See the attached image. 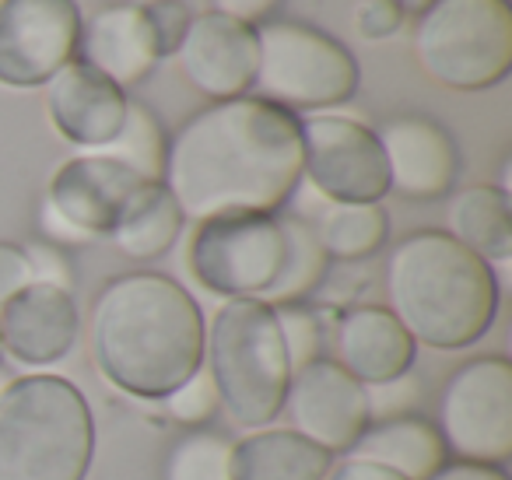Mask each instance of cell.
Here are the masks:
<instances>
[{"label": "cell", "instance_id": "1f68e13d", "mask_svg": "<svg viewBox=\"0 0 512 480\" xmlns=\"http://www.w3.org/2000/svg\"><path fill=\"white\" fill-rule=\"evenodd\" d=\"M22 253L25 263H29L32 284H50V288L60 291H74V263L67 256V249L39 239V242H25Z\"/></svg>", "mask_w": 512, "mask_h": 480}, {"label": "cell", "instance_id": "7c38bea8", "mask_svg": "<svg viewBox=\"0 0 512 480\" xmlns=\"http://www.w3.org/2000/svg\"><path fill=\"white\" fill-rule=\"evenodd\" d=\"M281 414H288L292 431L330 456H348L369 428L365 386L334 358H316L313 365L292 372Z\"/></svg>", "mask_w": 512, "mask_h": 480}, {"label": "cell", "instance_id": "8d00e7d4", "mask_svg": "<svg viewBox=\"0 0 512 480\" xmlns=\"http://www.w3.org/2000/svg\"><path fill=\"white\" fill-rule=\"evenodd\" d=\"M323 480H404L397 470H386L379 463H369V459H344V463L330 466V473Z\"/></svg>", "mask_w": 512, "mask_h": 480}, {"label": "cell", "instance_id": "277c9868", "mask_svg": "<svg viewBox=\"0 0 512 480\" xmlns=\"http://www.w3.org/2000/svg\"><path fill=\"white\" fill-rule=\"evenodd\" d=\"M95 417L71 379L32 372L0 393V480H85Z\"/></svg>", "mask_w": 512, "mask_h": 480}, {"label": "cell", "instance_id": "836d02e7", "mask_svg": "<svg viewBox=\"0 0 512 480\" xmlns=\"http://www.w3.org/2000/svg\"><path fill=\"white\" fill-rule=\"evenodd\" d=\"M25 284H32V277H29V263H25L22 246L0 242V305L8 302V298H15Z\"/></svg>", "mask_w": 512, "mask_h": 480}, {"label": "cell", "instance_id": "ba28073f", "mask_svg": "<svg viewBox=\"0 0 512 480\" xmlns=\"http://www.w3.org/2000/svg\"><path fill=\"white\" fill-rule=\"evenodd\" d=\"M285 267L281 214H218L193 221L186 270L211 295L267 302Z\"/></svg>", "mask_w": 512, "mask_h": 480}, {"label": "cell", "instance_id": "7402d4cb", "mask_svg": "<svg viewBox=\"0 0 512 480\" xmlns=\"http://www.w3.org/2000/svg\"><path fill=\"white\" fill-rule=\"evenodd\" d=\"M446 232L484 263L512 260V200L505 186L474 183L449 197Z\"/></svg>", "mask_w": 512, "mask_h": 480}, {"label": "cell", "instance_id": "4fadbf2b", "mask_svg": "<svg viewBox=\"0 0 512 480\" xmlns=\"http://www.w3.org/2000/svg\"><path fill=\"white\" fill-rule=\"evenodd\" d=\"M176 64L193 92H200L207 102L253 95L256 25L228 18L221 11H200L179 43Z\"/></svg>", "mask_w": 512, "mask_h": 480}, {"label": "cell", "instance_id": "3957f363", "mask_svg": "<svg viewBox=\"0 0 512 480\" xmlns=\"http://www.w3.org/2000/svg\"><path fill=\"white\" fill-rule=\"evenodd\" d=\"M383 284L386 309L432 351L474 347L495 326L502 298L495 267L442 228L404 235L386 256Z\"/></svg>", "mask_w": 512, "mask_h": 480}, {"label": "cell", "instance_id": "f35d334b", "mask_svg": "<svg viewBox=\"0 0 512 480\" xmlns=\"http://www.w3.org/2000/svg\"><path fill=\"white\" fill-rule=\"evenodd\" d=\"M397 4H400V11H404L407 18H418L421 11H425L428 4H432V0H397Z\"/></svg>", "mask_w": 512, "mask_h": 480}, {"label": "cell", "instance_id": "44dd1931", "mask_svg": "<svg viewBox=\"0 0 512 480\" xmlns=\"http://www.w3.org/2000/svg\"><path fill=\"white\" fill-rule=\"evenodd\" d=\"M334 456L292 428H260L232 442V480H323Z\"/></svg>", "mask_w": 512, "mask_h": 480}, {"label": "cell", "instance_id": "ffe728a7", "mask_svg": "<svg viewBox=\"0 0 512 480\" xmlns=\"http://www.w3.org/2000/svg\"><path fill=\"white\" fill-rule=\"evenodd\" d=\"M348 456L397 470L404 480H432L449 463V449L439 428L418 414L372 421Z\"/></svg>", "mask_w": 512, "mask_h": 480}, {"label": "cell", "instance_id": "e575fe53", "mask_svg": "<svg viewBox=\"0 0 512 480\" xmlns=\"http://www.w3.org/2000/svg\"><path fill=\"white\" fill-rule=\"evenodd\" d=\"M39 232H43L46 242H53V246H60V249H67V246H88V242H92L85 232H78V228H74L71 221L60 218V214L50 207V200H43V204H39Z\"/></svg>", "mask_w": 512, "mask_h": 480}, {"label": "cell", "instance_id": "603a6c76", "mask_svg": "<svg viewBox=\"0 0 512 480\" xmlns=\"http://www.w3.org/2000/svg\"><path fill=\"white\" fill-rule=\"evenodd\" d=\"M186 228V218L172 193L162 183H141L130 200L123 204L116 228L109 232V242L120 249L127 260L155 263L165 253H172Z\"/></svg>", "mask_w": 512, "mask_h": 480}, {"label": "cell", "instance_id": "cb8c5ba5", "mask_svg": "<svg viewBox=\"0 0 512 480\" xmlns=\"http://www.w3.org/2000/svg\"><path fill=\"white\" fill-rule=\"evenodd\" d=\"M313 228L330 263L372 260L390 242V214L383 204H330Z\"/></svg>", "mask_w": 512, "mask_h": 480}, {"label": "cell", "instance_id": "5bb4252c", "mask_svg": "<svg viewBox=\"0 0 512 480\" xmlns=\"http://www.w3.org/2000/svg\"><path fill=\"white\" fill-rule=\"evenodd\" d=\"M390 172V193L404 200H442L460 176V148L439 120L425 113L390 116L376 130Z\"/></svg>", "mask_w": 512, "mask_h": 480}, {"label": "cell", "instance_id": "60d3db41", "mask_svg": "<svg viewBox=\"0 0 512 480\" xmlns=\"http://www.w3.org/2000/svg\"><path fill=\"white\" fill-rule=\"evenodd\" d=\"M0 361H4V344H0Z\"/></svg>", "mask_w": 512, "mask_h": 480}, {"label": "cell", "instance_id": "4316f807", "mask_svg": "<svg viewBox=\"0 0 512 480\" xmlns=\"http://www.w3.org/2000/svg\"><path fill=\"white\" fill-rule=\"evenodd\" d=\"M162 480H232V438L193 428L169 445Z\"/></svg>", "mask_w": 512, "mask_h": 480}, {"label": "cell", "instance_id": "b9f144b4", "mask_svg": "<svg viewBox=\"0 0 512 480\" xmlns=\"http://www.w3.org/2000/svg\"><path fill=\"white\" fill-rule=\"evenodd\" d=\"M0 4H4V0H0Z\"/></svg>", "mask_w": 512, "mask_h": 480}, {"label": "cell", "instance_id": "83f0119b", "mask_svg": "<svg viewBox=\"0 0 512 480\" xmlns=\"http://www.w3.org/2000/svg\"><path fill=\"white\" fill-rule=\"evenodd\" d=\"M274 316H278L281 344H285L292 372L313 365L316 358H327L323 354L327 333H323L320 309H313L309 302H292V305H274Z\"/></svg>", "mask_w": 512, "mask_h": 480}, {"label": "cell", "instance_id": "74e56055", "mask_svg": "<svg viewBox=\"0 0 512 480\" xmlns=\"http://www.w3.org/2000/svg\"><path fill=\"white\" fill-rule=\"evenodd\" d=\"M432 480H509V473L498 466H477V463H446Z\"/></svg>", "mask_w": 512, "mask_h": 480}, {"label": "cell", "instance_id": "30bf717a", "mask_svg": "<svg viewBox=\"0 0 512 480\" xmlns=\"http://www.w3.org/2000/svg\"><path fill=\"white\" fill-rule=\"evenodd\" d=\"M302 176L330 204H379L390 193V172L379 137L344 113L299 116Z\"/></svg>", "mask_w": 512, "mask_h": 480}, {"label": "cell", "instance_id": "6da1fadb", "mask_svg": "<svg viewBox=\"0 0 512 480\" xmlns=\"http://www.w3.org/2000/svg\"><path fill=\"white\" fill-rule=\"evenodd\" d=\"M299 183V116L256 95L207 102L169 134L162 186L186 221L281 214Z\"/></svg>", "mask_w": 512, "mask_h": 480}, {"label": "cell", "instance_id": "9c48e42d", "mask_svg": "<svg viewBox=\"0 0 512 480\" xmlns=\"http://www.w3.org/2000/svg\"><path fill=\"white\" fill-rule=\"evenodd\" d=\"M435 428L449 459L502 470L512 456V361L505 354L463 361L442 386Z\"/></svg>", "mask_w": 512, "mask_h": 480}, {"label": "cell", "instance_id": "d6986e66", "mask_svg": "<svg viewBox=\"0 0 512 480\" xmlns=\"http://www.w3.org/2000/svg\"><path fill=\"white\" fill-rule=\"evenodd\" d=\"M334 351L344 372L355 375L362 386H372L411 372L418 344L386 305H355L337 316Z\"/></svg>", "mask_w": 512, "mask_h": 480}, {"label": "cell", "instance_id": "f1b7e54d", "mask_svg": "<svg viewBox=\"0 0 512 480\" xmlns=\"http://www.w3.org/2000/svg\"><path fill=\"white\" fill-rule=\"evenodd\" d=\"M218 407H221L218 386H214L211 372H207L204 365H200L186 382H179V386L162 400L165 417L176 421L179 428H190V431L211 424V417L218 414Z\"/></svg>", "mask_w": 512, "mask_h": 480}, {"label": "cell", "instance_id": "5b68a950", "mask_svg": "<svg viewBox=\"0 0 512 480\" xmlns=\"http://www.w3.org/2000/svg\"><path fill=\"white\" fill-rule=\"evenodd\" d=\"M204 361L232 424L260 431L278 421L292 365L274 305L256 298H232L221 305L207 326Z\"/></svg>", "mask_w": 512, "mask_h": 480}, {"label": "cell", "instance_id": "7a4b0ae2", "mask_svg": "<svg viewBox=\"0 0 512 480\" xmlns=\"http://www.w3.org/2000/svg\"><path fill=\"white\" fill-rule=\"evenodd\" d=\"M204 312L176 277L130 270L99 288L88 316L92 365L116 393L162 403L204 365Z\"/></svg>", "mask_w": 512, "mask_h": 480}, {"label": "cell", "instance_id": "ab89813d", "mask_svg": "<svg viewBox=\"0 0 512 480\" xmlns=\"http://www.w3.org/2000/svg\"><path fill=\"white\" fill-rule=\"evenodd\" d=\"M8 382H11V375L4 372V368H0V393H4V389H8Z\"/></svg>", "mask_w": 512, "mask_h": 480}, {"label": "cell", "instance_id": "d6a6232c", "mask_svg": "<svg viewBox=\"0 0 512 480\" xmlns=\"http://www.w3.org/2000/svg\"><path fill=\"white\" fill-rule=\"evenodd\" d=\"M407 15L400 11L397 0H355L351 4V25L362 39L369 43H383V39H393L400 29H404Z\"/></svg>", "mask_w": 512, "mask_h": 480}, {"label": "cell", "instance_id": "9a60e30c", "mask_svg": "<svg viewBox=\"0 0 512 480\" xmlns=\"http://www.w3.org/2000/svg\"><path fill=\"white\" fill-rule=\"evenodd\" d=\"M43 102L57 137L81 151H102L123 130L130 95L85 60H71L43 85Z\"/></svg>", "mask_w": 512, "mask_h": 480}, {"label": "cell", "instance_id": "52a82bcc", "mask_svg": "<svg viewBox=\"0 0 512 480\" xmlns=\"http://www.w3.org/2000/svg\"><path fill=\"white\" fill-rule=\"evenodd\" d=\"M362 67L330 32L292 18L256 25L253 95L288 113H330L355 99Z\"/></svg>", "mask_w": 512, "mask_h": 480}, {"label": "cell", "instance_id": "2e32d148", "mask_svg": "<svg viewBox=\"0 0 512 480\" xmlns=\"http://www.w3.org/2000/svg\"><path fill=\"white\" fill-rule=\"evenodd\" d=\"M81 316L71 291L50 284H25L0 305V344L15 365L43 372L74 351Z\"/></svg>", "mask_w": 512, "mask_h": 480}, {"label": "cell", "instance_id": "e0dca14e", "mask_svg": "<svg viewBox=\"0 0 512 480\" xmlns=\"http://www.w3.org/2000/svg\"><path fill=\"white\" fill-rule=\"evenodd\" d=\"M141 183L144 179L134 176L116 158L102 155V151H81L78 158H67L53 172L50 190H46L43 200H50L53 211L71 221L78 232H85L92 242H99L109 239L123 204H127L130 193Z\"/></svg>", "mask_w": 512, "mask_h": 480}, {"label": "cell", "instance_id": "8992f818", "mask_svg": "<svg viewBox=\"0 0 512 480\" xmlns=\"http://www.w3.org/2000/svg\"><path fill=\"white\" fill-rule=\"evenodd\" d=\"M411 50L428 81L449 92H488L512 71L509 0H432L414 18Z\"/></svg>", "mask_w": 512, "mask_h": 480}, {"label": "cell", "instance_id": "4dcf8cb0", "mask_svg": "<svg viewBox=\"0 0 512 480\" xmlns=\"http://www.w3.org/2000/svg\"><path fill=\"white\" fill-rule=\"evenodd\" d=\"M144 15H148V25L155 32L158 53L165 57H176L179 43H183L186 29L193 22V11L186 0H148L144 4Z\"/></svg>", "mask_w": 512, "mask_h": 480}, {"label": "cell", "instance_id": "d4e9b609", "mask_svg": "<svg viewBox=\"0 0 512 480\" xmlns=\"http://www.w3.org/2000/svg\"><path fill=\"white\" fill-rule=\"evenodd\" d=\"M281 225H285V267L267 295V305L309 302L327 284L330 256L323 253L313 221L299 218V214H281Z\"/></svg>", "mask_w": 512, "mask_h": 480}, {"label": "cell", "instance_id": "ac0fdd59", "mask_svg": "<svg viewBox=\"0 0 512 480\" xmlns=\"http://www.w3.org/2000/svg\"><path fill=\"white\" fill-rule=\"evenodd\" d=\"M78 60H85L88 67L106 74L123 92L144 85L155 74V67L162 64V53H158L155 32H151L148 15H144V4L116 0V4H106V8L95 11L92 18H85Z\"/></svg>", "mask_w": 512, "mask_h": 480}, {"label": "cell", "instance_id": "d590c367", "mask_svg": "<svg viewBox=\"0 0 512 480\" xmlns=\"http://www.w3.org/2000/svg\"><path fill=\"white\" fill-rule=\"evenodd\" d=\"M214 8L211 11H221L228 18H239L246 25H260L267 18H274V11L285 4V0H211Z\"/></svg>", "mask_w": 512, "mask_h": 480}, {"label": "cell", "instance_id": "8fae6325", "mask_svg": "<svg viewBox=\"0 0 512 480\" xmlns=\"http://www.w3.org/2000/svg\"><path fill=\"white\" fill-rule=\"evenodd\" d=\"M78 0H4L0 4V88L32 92L78 60Z\"/></svg>", "mask_w": 512, "mask_h": 480}, {"label": "cell", "instance_id": "484cf974", "mask_svg": "<svg viewBox=\"0 0 512 480\" xmlns=\"http://www.w3.org/2000/svg\"><path fill=\"white\" fill-rule=\"evenodd\" d=\"M102 155L127 165V169L134 172V176H141L144 183H162L165 155H169V130H165V123L158 120L155 109L130 99L123 130L116 134V141L109 144V148H102Z\"/></svg>", "mask_w": 512, "mask_h": 480}, {"label": "cell", "instance_id": "f546056e", "mask_svg": "<svg viewBox=\"0 0 512 480\" xmlns=\"http://www.w3.org/2000/svg\"><path fill=\"white\" fill-rule=\"evenodd\" d=\"M425 400V386L414 372H404L397 379L372 382L365 386V403H369V424L372 421H390V417L414 414V407Z\"/></svg>", "mask_w": 512, "mask_h": 480}]
</instances>
